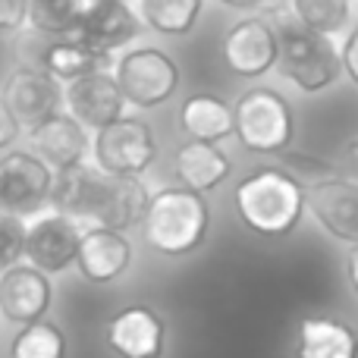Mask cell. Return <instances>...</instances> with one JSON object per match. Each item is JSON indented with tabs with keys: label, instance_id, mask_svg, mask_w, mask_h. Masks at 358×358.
I'll list each match as a JSON object with an SVG mask.
<instances>
[{
	"label": "cell",
	"instance_id": "1",
	"mask_svg": "<svg viewBox=\"0 0 358 358\" xmlns=\"http://www.w3.org/2000/svg\"><path fill=\"white\" fill-rule=\"evenodd\" d=\"M236 217L255 236L280 239L302 223L308 210L305 182L286 167H258L233 189Z\"/></svg>",
	"mask_w": 358,
	"mask_h": 358
},
{
	"label": "cell",
	"instance_id": "2",
	"mask_svg": "<svg viewBox=\"0 0 358 358\" xmlns=\"http://www.w3.org/2000/svg\"><path fill=\"white\" fill-rule=\"evenodd\" d=\"M138 229L151 252L164 258H189L208 242L210 204L201 192L189 185H164L151 192L148 210Z\"/></svg>",
	"mask_w": 358,
	"mask_h": 358
},
{
	"label": "cell",
	"instance_id": "3",
	"mask_svg": "<svg viewBox=\"0 0 358 358\" xmlns=\"http://www.w3.org/2000/svg\"><path fill=\"white\" fill-rule=\"evenodd\" d=\"M273 29L280 38V73L305 94L330 88L343 76L340 48L330 35L311 31L289 13H273Z\"/></svg>",
	"mask_w": 358,
	"mask_h": 358
},
{
	"label": "cell",
	"instance_id": "4",
	"mask_svg": "<svg viewBox=\"0 0 358 358\" xmlns=\"http://www.w3.org/2000/svg\"><path fill=\"white\" fill-rule=\"evenodd\" d=\"M236 138L252 155L280 157L296 136V117L289 101L267 85H255L236 98Z\"/></svg>",
	"mask_w": 358,
	"mask_h": 358
},
{
	"label": "cell",
	"instance_id": "5",
	"mask_svg": "<svg viewBox=\"0 0 358 358\" xmlns=\"http://www.w3.org/2000/svg\"><path fill=\"white\" fill-rule=\"evenodd\" d=\"M113 76H117L123 98L136 110H155L164 107L179 92V63L161 48H129L113 60Z\"/></svg>",
	"mask_w": 358,
	"mask_h": 358
},
{
	"label": "cell",
	"instance_id": "6",
	"mask_svg": "<svg viewBox=\"0 0 358 358\" xmlns=\"http://www.w3.org/2000/svg\"><path fill=\"white\" fill-rule=\"evenodd\" d=\"M157 151L161 145H157L155 126L132 113L92 132V164L113 176L148 173L157 161Z\"/></svg>",
	"mask_w": 358,
	"mask_h": 358
},
{
	"label": "cell",
	"instance_id": "7",
	"mask_svg": "<svg viewBox=\"0 0 358 358\" xmlns=\"http://www.w3.org/2000/svg\"><path fill=\"white\" fill-rule=\"evenodd\" d=\"M85 227L88 223L57 208H44L25 217V261L44 271L48 277L66 273L69 267H76Z\"/></svg>",
	"mask_w": 358,
	"mask_h": 358
},
{
	"label": "cell",
	"instance_id": "8",
	"mask_svg": "<svg viewBox=\"0 0 358 358\" xmlns=\"http://www.w3.org/2000/svg\"><path fill=\"white\" fill-rule=\"evenodd\" d=\"M54 173L31 148H10L0 155V210L31 217L50 208Z\"/></svg>",
	"mask_w": 358,
	"mask_h": 358
},
{
	"label": "cell",
	"instance_id": "9",
	"mask_svg": "<svg viewBox=\"0 0 358 358\" xmlns=\"http://www.w3.org/2000/svg\"><path fill=\"white\" fill-rule=\"evenodd\" d=\"M0 94L10 104V110L16 113L22 132L35 129L44 120H50L54 113L63 110V82L54 79L41 63L31 60H22L13 66Z\"/></svg>",
	"mask_w": 358,
	"mask_h": 358
},
{
	"label": "cell",
	"instance_id": "10",
	"mask_svg": "<svg viewBox=\"0 0 358 358\" xmlns=\"http://www.w3.org/2000/svg\"><path fill=\"white\" fill-rule=\"evenodd\" d=\"M308 210L321 229L336 242L358 245V179L327 173L305 182Z\"/></svg>",
	"mask_w": 358,
	"mask_h": 358
},
{
	"label": "cell",
	"instance_id": "11",
	"mask_svg": "<svg viewBox=\"0 0 358 358\" xmlns=\"http://www.w3.org/2000/svg\"><path fill=\"white\" fill-rule=\"evenodd\" d=\"M104 343L117 358H164L167 321L151 305H126L104 324Z\"/></svg>",
	"mask_w": 358,
	"mask_h": 358
},
{
	"label": "cell",
	"instance_id": "12",
	"mask_svg": "<svg viewBox=\"0 0 358 358\" xmlns=\"http://www.w3.org/2000/svg\"><path fill=\"white\" fill-rule=\"evenodd\" d=\"M280 60V38L271 19L245 16L223 35V63L239 79H261Z\"/></svg>",
	"mask_w": 358,
	"mask_h": 358
},
{
	"label": "cell",
	"instance_id": "13",
	"mask_svg": "<svg viewBox=\"0 0 358 358\" xmlns=\"http://www.w3.org/2000/svg\"><path fill=\"white\" fill-rule=\"evenodd\" d=\"M126 107L129 104H126L113 69H94L63 85V110L79 120L88 132H98L113 120L126 117Z\"/></svg>",
	"mask_w": 358,
	"mask_h": 358
},
{
	"label": "cell",
	"instance_id": "14",
	"mask_svg": "<svg viewBox=\"0 0 358 358\" xmlns=\"http://www.w3.org/2000/svg\"><path fill=\"white\" fill-rule=\"evenodd\" d=\"M142 29H145V22L138 16L136 3L101 0V3H88L85 16H82L73 38H79L94 54L113 57V54H123V48H129L142 35Z\"/></svg>",
	"mask_w": 358,
	"mask_h": 358
},
{
	"label": "cell",
	"instance_id": "15",
	"mask_svg": "<svg viewBox=\"0 0 358 358\" xmlns=\"http://www.w3.org/2000/svg\"><path fill=\"white\" fill-rule=\"evenodd\" d=\"M50 305H54V280L35 264L22 261L0 273V317L13 327L44 321Z\"/></svg>",
	"mask_w": 358,
	"mask_h": 358
},
{
	"label": "cell",
	"instance_id": "16",
	"mask_svg": "<svg viewBox=\"0 0 358 358\" xmlns=\"http://www.w3.org/2000/svg\"><path fill=\"white\" fill-rule=\"evenodd\" d=\"M136 261V245H132L129 233L110 227H85L79 245V258H76V271L94 286H110L123 280L132 271Z\"/></svg>",
	"mask_w": 358,
	"mask_h": 358
},
{
	"label": "cell",
	"instance_id": "17",
	"mask_svg": "<svg viewBox=\"0 0 358 358\" xmlns=\"http://www.w3.org/2000/svg\"><path fill=\"white\" fill-rule=\"evenodd\" d=\"M25 142L54 170H69L76 164L92 161V132L76 117H69L66 110L54 113L41 126L29 129L25 132Z\"/></svg>",
	"mask_w": 358,
	"mask_h": 358
},
{
	"label": "cell",
	"instance_id": "18",
	"mask_svg": "<svg viewBox=\"0 0 358 358\" xmlns=\"http://www.w3.org/2000/svg\"><path fill=\"white\" fill-rule=\"evenodd\" d=\"M148 201H151V189L142 182V176L104 173L101 176L98 204H94L92 223L129 233V229L142 227L145 210H148ZM92 223H88V227H92Z\"/></svg>",
	"mask_w": 358,
	"mask_h": 358
},
{
	"label": "cell",
	"instance_id": "19",
	"mask_svg": "<svg viewBox=\"0 0 358 358\" xmlns=\"http://www.w3.org/2000/svg\"><path fill=\"white\" fill-rule=\"evenodd\" d=\"M233 173V161L229 155L214 142H195V138H185L173 155V176L179 185H189V189L201 192H214L217 185H223Z\"/></svg>",
	"mask_w": 358,
	"mask_h": 358
},
{
	"label": "cell",
	"instance_id": "20",
	"mask_svg": "<svg viewBox=\"0 0 358 358\" xmlns=\"http://www.w3.org/2000/svg\"><path fill=\"white\" fill-rule=\"evenodd\" d=\"M296 358H358V330L334 315H308L296 330Z\"/></svg>",
	"mask_w": 358,
	"mask_h": 358
},
{
	"label": "cell",
	"instance_id": "21",
	"mask_svg": "<svg viewBox=\"0 0 358 358\" xmlns=\"http://www.w3.org/2000/svg\"><path fill=\"white\" fill-rule=\"evenodd\" d=\"M179 129L185 132V138H195V142H227L229 136H236L233 104L208 92L189 94L179 104Z\"/></svg>",
	"mask_w": 358,
	"mask_h": 358
},
{
	"label": "cell",
	"instance_id": "22",
	"mask_svg": "<svg viewBox=\"0 0 358 358\" xmlns=\"http://www.w3.org/2000/svg\"><path fill=\"white\" fill-rule=\"evenodd\" d=\"M38 63H41L54 79H60L63 85L73 82V79H82V76H88V73H94V69H110L113 66L110 57L94 54V50L85 48L79 38H57L54 44H48V48L41 50V60Z\"/></svg>",
	"mask_w": 358,
	"mask_h": 358
},
{
	"label": "cell",
	"instance_id": "23",
	"mask_svg": "<svg viewBox=\"0 0 358 358\" xmlns=\"http://www.w3.org/2000/svg\"><path fill=\"white\" fill-rule=\"evenodd\" d=\"M145 29L164 38H182L198 25L204 0H136Z\"/></svg>",
	"mask_w": 358,
	"mask_h": 358
},
{
	"label": "cell",
	"instance_id": "24",
	"mask_svg": "<svg viewBox=\"0 0 358 358\" xmlns=\"http://www.w3.org/2000/svg\"><path fill=\"white\" fill-rule=\"evenodd\" d=\"M92 0H31L29 29L35 35L73 38Z\"/></svg>",
	"mask_w": 358,
	"mask_h": 358
},
{
	"label": "cell",
	"instance_id": "25",
	"mask_svg": "<svg viewBox=\"0 0 358 358\" xmlns=\"http://www.w3.org/2000/svg\"><path fill=\"white\" fill-rule=\"evenodd\" d=\"M66 355H69V340L60 324H54L50 317L16 327V336L10 343V358H66Z\"/></svg>",
	"mask_w": 358,
	"mask_h": 358
},
{
	"label": "cell",
	"instance_id": "26",
	"mask_svg": "<svg viewBox=\"0 0 358 358\" xmlns=\"http://www.w3.org/2000/svg\"><path fill=\"white\" fill-rule=\"evenodd\" d=\"M289 10L311 31H321V35L334 38L336 31H343L349 25L352 0H292Z\"/></svg>",
	"mask_w": 358,
	"mask_h": 358
},
{
	"label": "cell",
	"instance_id": "27",
	"mask_svg": "<svg viewBox=\"0 0 358 358\" xmlns=\"http://www.w3.org/2000/svg\"><path fill=\"white\" fill-rule=\"evenodd\" d=\"M25 261V217L0 210V273Z\"/></svg>",
	"mask_w": 358,
	"mask_h": 358
},
{
	"label": "cell",
	"instance_id": "28",
	"mask_svg": "<svg viewBox=\"0 0 358 358\" xmlns=\"http://www.w3.org/2000/svg\"><path fill=\"white\" fill-rule=\"evenodd\" d=\"M31 0H0V35H16L29 29Z\"/></svg>",
	"mask_w": 358,
	"mask_h": 358
},
{
	"label": "cell",
	"instance_id": "29",
	"mask_svg": "<svg viewBox=\"0 0 358 358\" xmlns=\"http://www.w3.org/2000/svg\"><path fill=\"white\" fill-rule=\"evenodd\" d=\"M22 136H25V132H22V126H19L16 113L10 110V104H6L3 94H0V155H3V151H10V148H16V142Z\"/></svg>",
	"mask_w": 358,
	"mask_h": 358
},
{
	"label": "cell",
	"instance_id": "30",
	"mask_svg": "<svg viewBox=\"0 0 358 358\" xmlns=\"http://www.w3.org/2000/svg\"><path fill=\"white\" fill-rule=\"evenodd\" d=\"M340 60H343V73L349 76V82L358 85V25L346 35V41L340 44Z\"/></svg>",
	"mask_w": 358,
	"mask_h": 358
},
{
	"label": "cell",
	"instance_id": "31",
	"mask_svg": "<svg viewBox=\"0 0 358 358\" xmlns=\"http://www.w3.org/2000/svg\"><path fill=\"white\" fill-rule=\"evenodd\" d=\"M346 280H349V286H352V292L358 296V245H352L346 255Z\"/></svg>",
	"mask_w": 358,
	"mask_h": 358
},
{
	"label": "cell",
	"instance_id": "32",
	"mask_svg": "<svg viewBox=\"0 0 358 358\" xmlns=\"http://www.w3.org/2000/svg\"><path fill=\"white\" fill-rule=\"evenodd\" d=\"M217 3H223V6H233V10H255V6L267 3V0H217Z\"/></svg>",
	"mask_w": 358,
	"mask_h": 358
},
{
	"label": "cell",
	"instance_id": "33",
	"mask_svg": "<svg viewBox=\"0 0 358 358\" xmlns=\"http://www.w3.org/2000/svg\"><path fill=\"white\" fill-rule=\"evenodd\" d=\"M346 157H349V164L358 170V138H352V142L346 145Z\"/></svg>",
	"mask_w": 358,
	"mask_h": 358
},
{
	"label": "cell",
	"instance_id": "34",
	"mask_svg": "<svg viewBox=\"0 0 358 358\" xmlns=\"http://www.w3.org/2000/svg\"><path fill=\"white\" fill-rule=\"evenodd\" d=\"M92 3H101V0H92ZM126 3H136V0H126Z\"/></svg>",
	"mask_w": 358,
	"mask_h": 358
},
{
	"label": "cell",
	"instance_id": "35",
	"mask_svg": "<svg viewBox=\"0 0 358 358\" xmlns=\"http://www.w3.org/2000/svg\"><path fill=\"white\" fill-rule=\"evenodd\" d=\"M0 321H3V317H0Z\"/></svg>",
	"mask_w": 358,
	"mask_h": 358
}]
</instances>
